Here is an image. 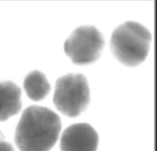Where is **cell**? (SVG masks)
Instances as JSON below:
<instances>
[{"label":"cell","instance_id":"6da1fadb","mask_svg":"<svg viewBox=\"0 0 157 151\" xmlns=\"http://www.w3.org/2000/svg\"><path fill=\"white\" fill-rule=\"evenodd\" d=\"M61 129L59 116L52 110L31 105L25 109L17 125L14 141L20 151H50Z\"/></svg>","mask_w":157,"mask_h":151},{"label":"cell","instance_id":"7a4b0ae2","mask_svg":"<svg viewBox=\"0 0 157 151\" xmlns=\"http://www.w3.org/2000/svg\"><path fill=\"white\" fill-rule=\"evenodd\" d=\"M151 33L139 23L129 21L117 27L110 38V49L122 63L134 67L142 63L148 55Z\"/></svg>","mask_w":157,"mask_h":151},{"label":"cell","instance_id":"5b68a950","mask_svg":"<svg viewBox=\"0 0 157 151\" xmlns=\"http://www.w3.org/2000/svg\"><path fill=\"white\" fill-rule=\"evenodd\" d=\"M99 136L89 124H73L63 133L60 139L61 151H97Z\"/></svg>","mask_w":157,"mask_h":151},{"label":"cell","instance_id":"277c9868","mask_svg":"<svg viewBox=\"0 0 157 151\" xmlns=\"http://www.w3.org/2000/svg\"><path fill=\"white\" fill-rule=\"evenodd\" d=\"M104 45L103 36L96 27L83 25L75 28L67 38L64 50L72 62L82 65L96 61Z\"/></svg>","mask_w":157,"mask_h":151},{"label":"cell","instance_id":"8992f818","mask_svg":"<svg viewBox=\"0 0 157 151\" xmlns=\"http://www.w3.org/2000/svg\"><path fill=\"white\" fill-rule=\"evenodd\" d=\"M21 91L12 81H0V121H5L21 110Z\"/></svg>","mask_w":157,"mask_h":151},{"label":"cell","instance_id":"ba28073f","mask_svg":"<svg viewBox=\"0 0 157 151\" xmlns=\"http://www.w3.org/2000/svg\"><path fill=\"white\" fill-rule=\"evenodd\" d=\"M0 151H15V150L9 142L5 141H0Z\"/></svg>","mask_w":157,"mask_h":151},{"label":"cell","instance_id":"3957f363","mask_svg":"<svg viewBox=\"0 0 157 151\" xmlns=\"http://www.w3.org/2000/svg\"><path fill=\"white\" fill-rule=\"evenodd\" d=\"M89 102L90 89L84 75L69 73L57 80L53 103L61 113L68 117H76L86 108Z\"/></svg>","mask_w":157,"mask_h":151},{"label":"cell","instance_id":"52a82bcc","mask_svg":"<svg viewBox=\"0 0 157 151\" xmlns=\"http://www.w3.org/2000/svg\"><path fill=\"white\" fill-rule=\"evenodd\" d=\"M23 88L30 99L39 101L46 97L50 86L44 73L38 70H33L25 76Z\"/></svg>","mask_w":157,"mask_h":151}]
</instances>
